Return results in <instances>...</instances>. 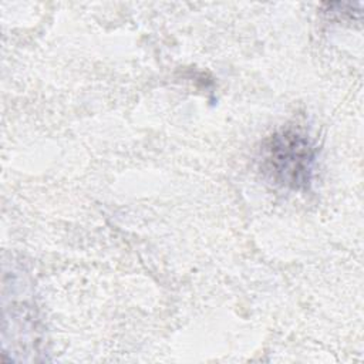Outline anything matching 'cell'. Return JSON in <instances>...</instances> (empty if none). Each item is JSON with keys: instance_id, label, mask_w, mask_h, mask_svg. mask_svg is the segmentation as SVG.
Returning a JSON list of instances; mask_svg holds the SVG:
<instances>
[{"instance_id": "1", "label": "cell", "mask_w": 364, "mask_h": 364, "mask_svg": "<svg viewBox=\"0 0 364 364\" xmlns=\"http://www.w3.org/2000/svg\"><path fill=\"white\" fill-rule=\"evenodd\" d=\"M316 148L309 135L296 128H282L264 139L260 169L274 185L291 191L307 189L313 181Z\"/></svg>"}]
</instances>
